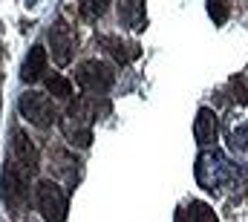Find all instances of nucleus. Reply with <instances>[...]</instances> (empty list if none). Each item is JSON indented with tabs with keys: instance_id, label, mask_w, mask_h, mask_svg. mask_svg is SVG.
<instances>
[{
	"instance_id": "nucleus-1",
	"label": "nucleus",
	"mask_w": 248,
	"mask_h": 222,
	"mask_svg": "<svg viewBox=\"0 0 248 222\" xmlns=\"http://www.w3.org/2000/svg\"><path fill=\"white\" fill-rule=\"evenodd\" d=\"M98 95H84L78 101H72L61 118V133L66 142L75 147H90L93 144V124L98 121Z\"/></svg>"
},
{
	"instance_id": "nucleus-2",
	"label": "nucleus",
	"mask_w": 248,
	"mask_h": 222,
	"mask_svg": "<svg viewBox=\"0 0 248 222\" xmlns=\"http://www.w3.org/2000/svg\"><path fill=\"white\" fill-rule=\"evenodd\" d=\"M29 170H23L20 165L9 162L3 167V188H0V199L3 205L12 211V214H20L26 211L29 205Z\"/></svg>"
},
{
	"instance_id": "nucleus-3",
	"label": "nucleus",
	"mask_w": 248,
	"mask_h": 222,
	"mask_svg": "<svg viewBox=\"0 0 248 222\" xmlns=\"http://www.w3.org/2000/svg\"><path fill=\"white\" fill-rule=\"evenodd\" d=\"M75 81L78 87L87 93V95H104L113 90L116 84V72L110 63L98 61V58H90V61H81L75 66Z\"/></svg>"
},
{
	"instance_id": "nucleus-4",
	"label": "nucleus",
	"mask_w": 248,
	"mask_h": 222,
	"mask_svg": "<svg viewBox=\"0 0 248 222\" xmlns=\"http://www.w3.org/2000/svg\"><path fill=\"white\" fill-rule=\"evenodd\" d=\"M35 205L46 222H66L69 217V196L52 179H44L35 185Z\"/></svg>"
},
{
	"instance_id": "nucleus-5",
	"label": "nucleus",
	"mask_w": 248,
	"mask_h": 222,
	"mask_svg": "<svg viewBox=\"0 0 248 222\" xmlns=\"http://www.w3.org/2000/svg\"><path fill=\"white\" fill-rule=\"evenodd\" d=\"M17 110H20V115H23L29 124H35V127H41V130H46V127H52V124L58 121V110H55L52 98L44 95V93H32V90L23 93L20 101H17Z\"/></svg>"
},
{
	"instance_id": "nucleus-6",
	"label": "nucleus",
	"mask_w": 248,
	"mask_h": 222,
	"mask_svg": "<svg viewBox=\"0 0 248 222\" xmlns=\"http://www.w3.org/2000/svg\"><path fill=\"white\" fill-rule=\"evenodd\" d=\"M46 38H49V52H52V61H55L58 66H66V63L72 61V55H75V44H78V38H75L72 26H69L66 20H55Z\"/></svg>"
},
{
	"instance_id": "nucleus-7",
	"label": "nucleus",
	"mask_w": 248,
	"mask_h": 222,
	"mask_svg": "<svg viewBox=\"0 0 248 222\" xmlns=\"http://www.w3.org/2000/svg\"><path fill=\"white\" fill-rule=\"evenodd\" d=\"M12 162L20 165L23 170H29V173H35V170L41 167V156H38L35 142H32L20 127L12 130Z\"/></svg>"
},
{
	"instance_id": "nucleus-8",
	"label": "nucleus",
	"mask_w": 248,
	"mask_h": 222,
	"mask_svg": "<svg viewBox=\"0 0 248 222\" xmlns=\"http://www.w3.org/2000/svg\"><path fill=\"white\" fill-rule=\"evenodd\" d=\"M193 136H196V144L211 147V144L219 139V118H217V112L208 110V107H202V110L196 112V121H193Z\"/></svg>"
},
{
	"instance_id": "nucleus-9",
	"label": "nucleus",
	"mask_w": 248,
	"mask_h": 222,
	"mask_svg": "<svg viewBox=\"0 0 248 222\" xmlns=\"http://www.w3.org/2000/svg\"><path fill=\"white\" fill-rule=\"evenodd\" d=\"M98 47H104L122 66L141 55V47H139L136 41H124V38H119V35H98Z\"/></svg>"
},
{
	"instance_id": "nucleus-10",
	"label": "nucleus",
	"mask_w": 248,
	"mask_h": 222,
	"mask_svg": "<svg viewBox=\"0 0 248 222\" xmlns=\"http://www.w3.org/2000/svg\"><path fill=\"white\" fill-rule=\"evenodd\" d=\"M46 49L38 44V47H32L29 49V55L23 61V69H20V78L26 81V84H35V81H41L44 78V72H46Z\"/></svg>"
},
{
	"instance_id": "nucleus-11",
	"label": "nucleus",
	"mask_w": 248,
	"mask_h": 222,
	"mask_svg": "<svg viewBox=\"0 0 248 222\" xmlns=\"http://www.w3.org/2000/svg\"><path fill=\"white\" fill-rule=\"evenodd\" d=\"M119 20H124L130 29H144V0H122L119 3Z\"/></svg>"
},
{
	"instance_id": "nucleus-12",
	"label": "nucleus",
	"mask_w": 248,
	"mask_h": 222,
	"mask_svg": "<svg viewBox=\"0 0 248 222\" xmlns=\"http://www.w3.org/2000/svg\"><path fill=\"white\" fill-rule=\"evenodd\" d=\"M52 165H55V173L58 176H66V182L69 185H75L78 182V159L72 156V153H63V150H52Z\"/></svg>"
},
{
	"instance_id": "nucleus-13",
	"label": "nucleus",
	"mask_w": 248,
	"mask_h": 222,
	"mask_svg": "<svg viewBox=\"0 0 248 222\" xmlns=\"http://www.w3.org/2000/svg\"><path fill=\"white\" fill-rule=\"evenodd\" d=\"M110 3H113V0H78V15H81L87 23H95L98 17L107 15Z\"/></svg>"
},
{
	"instance_id": "nucleus-14",
	"label": "nucleus",
	"mask_w": 248,
	"mask_h": 222,
	"mask_svg": "<svg viewBox=\"0 0 248 222\" xmlns=\"http://www.w3.org/2000/svg\"><path fill=\"white\" fill-rule=\"evenodd\" d=\"M176 222H217L214 211L202 202H190L185 211H179V220Z\"/></svg>"
},
{
	"instance_id": "nucleus-15",
	"label": "nucleus",
	"mask_w": 248,
	"mask_h": 222,
	"mask_svg": "<svg viewBox=\"0 0 248 222\" xmlns=\"http://www.w3.org/2000/svg\"><path fill=\"white\" fill-rule=\"evenodd\" d=\"M228 147H231L237 156H246L248 159V121L237 124V127L228 133Z\"/></svg>"
},
{
	"instance_id": "nucleus-16",
	"label": "nucleus",
	"mask_w": 248,
	"mask_h": 222,
	"mask_svg": "<svg viewBox=\"0 0 248 222\" xmlns=\"http://www.w3.org/2000/svg\"><path fill=\"white\" fill-rule=\"evenodd\" d=\"M46 93L55 98H69L72 95V84L63 75H46Z\"/></svg>"
},
{
	"instance_id": "nucleus-17",
	"label": "nucleus",
	"mask_w": 248,
	"mask_h": 222,
	"mask_svg": "<svg viewBox=\"0 0 248 222\" xmlns=\"http://www.w3.org/2000/svg\"><path fill=\"white\" fill-rule=\"evenodd\" d=\"M208 15L214 17V23H225V17H228L225 0H208Z\"/></svg>"
},
{
	"instance_id": "nucleus-18",
	"label": "nucleus",
	"mask_w": 248,
	"mask_h": 222,
	"mask_svg": "<svg viewBox=\"0 0 248 222\" xmlns=\"http://www.w3.org/2000/svg\"><path fill=\"white\" fill-rule=\"evenodd\" d=\"M32 3H35V0H29V6H32Z\"/></svg>"
},
{
	"instance_id": "nucleus-19",
	"label": "nucleus",
	"mask_w": 248,
	"mask_h": 222,
	"mask_svg": "<svg viewBox=\"0 0 248 222\" xmlns=\"http://www.w3.org/2000/svg\"><path fill=\"white\" fill-rule=\"evenodd\" d=\"M246 78H248V75H246Z\"/></svg>"
}]
</instances>
